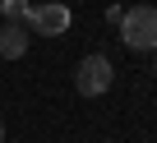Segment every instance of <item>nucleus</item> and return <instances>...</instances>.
Listing matches in <instances>:
<instances>
[{
	"instance_id": "4",
	"label": "nucleus",
	"mask_w": 157,
	"mask_h": 143,
	"mask_svg": "<svg viewBox=\"0 0 157 143\" xmlns=\"http://www.w3.org/2000/svg\"><path fill=\"white\" fill-rule=\"evenodd\" d=\"M23 51H28L23 23H5V28H0V55H5V60H19Z\"/></svg>"
},
{
	"instance_id": "1",
	"label": "nucleus",
	"mask_w": 157,
	"mask_h": 143,
	"mask_svg": "<svg viewBox=\"0 0 157 143\" xmlns=\"http://www.w3.org/2000/svg\"><path fill=\"white\" fill-rule=\"evenodd\" d=\"M120 42L129 51H157V9L152 5H134L120 14Z\"/></svg>"
},
{
	"instance_id": "5",
	"label": "nucleus",
	"mask_w": 157,
	"mask_h": 143,
	"mask_svg": "<svg viewBox=\"0 0 157 143\" xmlns=\"http://www.w3.org/2000/svg\"><path fill=\"white\" fill-rule=\"evenodd\" d=\"M28 9H33L28 0H0V14H5V23H23V19H28Z\"/></svg>"
},
{
	"instance_id": "2",
	"label": "nucleus",
	"mask_w": 157,
	"mask_h": 143,
	"mask_svg": "<svg viewBox=\"0 0 157 143\" xmlns=\"http://www.w3.org/2000/svg\"><path fill=\"white\" fill-rule=\"evenodd\" d=\"M111 83H116V65H111L102 51H93V55L78 60V69H74V88L83 92V97H102Z\"/></svg>"
},
{
	"instance_id": "6",
	"label": "nucleus",
	"mask_w": 157,
	"mask_h": 143,
	"mask_svg": "<svg viewBox=\"0 0 157 143\" xmlns=\"http://www.w3.org/2000/svg\"><path fill=\"white\" fill-rule=\"evenodd\" d=\"M0 138H5V125H0Z\"/></svg>"
},
{
	"instance_id": "3",
	"label": "nucleus",
	"mask_w": 157,
	"mask_h": 143,
	"mask_svg": "<svg viewBox=\"0 0 157 143\" xmlns=\"http://www.w3.org/2000/svg\"><path fill=\"white\" fill-rule=\"evenodd\" d=\"M28 28L42 32V37H60L69 28V9L60 5V0H46V5H33L28 9Z\"/></svg>"
},
{
	"instance_id": "7",
	"label": "nucleus",
	"mask_w": 157,
	"mask_h": 143,
	"mask_svg": "<svg viewBox=\"0 0 157 143\" xmlns=\"http://www.w3.org/2000/svg\"><path fill=\"white\" fill-rule=\"evenodd\" d=\"M152 55H157V51H152Z\"/></svg>"
}]
</instances>
